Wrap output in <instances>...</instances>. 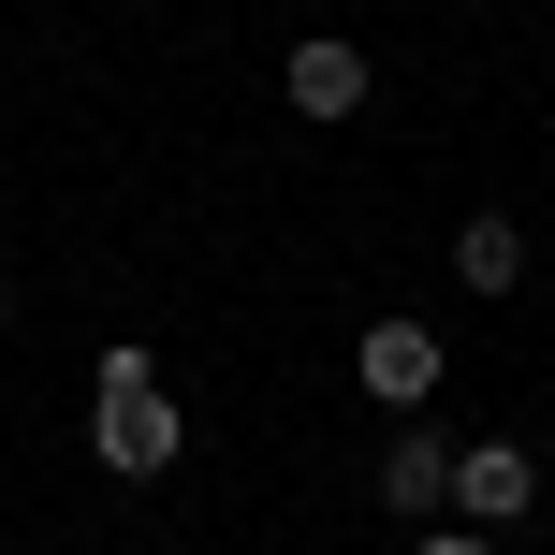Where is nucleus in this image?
I'll list each match as a JSON object with an SVG mask.
<instances>
[{
  "label": "nucleus",
  "mask_w": 555,
  "mask_h": 555,
  "mask_svg": "<svg viewBox=\"0 0 555 555\" xmlns=\"http://www.w3.org/2000/svg\"><path fill=\"white\" fill-rule=\"evenodd\" d=\"M278 88H293V117H322V132H336V117H365V88H380V74H365V44H293V59H278Z\"/></svg>",
  "instance_id": "20e7f679"
},
{
  "label": "nucleus",
  "mask_w": 555,
  "mask_h": 555,
  "mask_svg": "<svg viewBox=\"0 0 555 555\" xmlns=\"http://www.w3.org/2000/svg\"><path fill=\"white\" fill-rule=\"evenodd\" d=\"M410 555H498V541H482V527H424Z\"/></svg>",
  "instance_id": "0eeeda50"
},
{
  "label": "nucleus",
  "mask_w": 555,
  "mask_h": 555,
  "mask_svg": "<svg viewBox=\"0 0 555 555\" xmlns=\"http://www.w3.org/2000/svg\"><path fill=\"white\" fill-rule=\"evenodd\" d=\"M380 498L395 512H453V439H439V424H395V439H380Z\"/></svg>",
  "instance_id": "39448f33"
},
{
  "label": "nucleus",
  "mask_w": 555,
  "mask_h": 555,
  "mask_svg": "<svg viewBox=\"0 0 555 555\" xmlns=\"http://www.w3.org/2000/svg\"><path fill=\"white\" fill-rule=\"evenodd\" d=\"M0 322H15V278H0Z\"/></svg>",
  "instance_id": "6e6552de"
},
{
  "label": "nucleus",
  "mask_w": 555,
  "mask_h": 555,
  "mask_svg": "<svg viewBox=\"0 0 555 555\" xmlns=\"http://www.w3.org/2000/svg\"><path fill=\"white\" fill-rule=\"evenodd\" d=\"M88 453H103L117 482H162L176 453H191V424H176L162 351H146V336H117V351H103V380H88Z\"/></svg>",
  "instance_id": "f257e3e1"
},
{
  "label": "nucleus",
  "mask_w": 555,
  "mask_h": 555,
  "mask_svg": "<svg viewBox=\"0 0 555 555\" xmlns=\"http://www.w3.org/2000/svg\"><path fill=\"white\" fill-rule=\"evenodd\" d=\"M527 512H541V453L527 439H453V527L498 541V527H527Z\"/></svg>",
  "instance_id": "f03ea898"
},
{
  "label": "nucleus",
  "mask_w": 555,
  "mask_h": 555,
  "mask_svg": "<svg viewBox=\"0 0 555 555\" xmlns=\"http://www.w3.org/2000/svg\"><path fill=\"white\" fill-rule=\"evenodd\" d=\"M453 278H468V293H512V278H527V220H512V205H468V220H453Z\"/></svg>",
  "instance_id": "423d86ee"
},
{
  "label": "nucleus",
  "mask_w": 555,
  "mask_h": 555,
  "mask_svg": "<svg viewBox=\"0 0 555 555\" xmlns=\"http://www.w3.org/2000/svg\"><path fill=\"white\" fill-rule=\"evenodd\" d=\"M351 380L380 395V410H424V395H439V322H365L351 336Z\"/></svg>",
  "instance_id": "7ed1b4c3"
}]
</instances>
